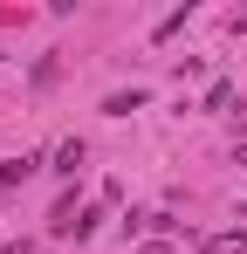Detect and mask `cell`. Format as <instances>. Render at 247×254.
I'll return each mask as SVG.
<instances>
[{
	"instance_id": "1",
	"label": "cell",
	"mask_w": 247,
	"mask_h": 254,
	"mask_svg": "<svg viewBox=\"0 0 247 254\" xmlns=\"http://www.w3.org/2000/svg\"><path fill=\"white\" fill-rule=\"evenodd\" d=\"M35 165H41V158H7V165H0V192H14V186H21Z\"/></svg>"
},
{
	"instance_id": "2",
	"label": "cell",
	"mask_w": 247,
	"mask_h": 254,
	"mask_svg": "<svg viewBox=\"0 0 247 254\" xmlns=\"http://www.w3.org/2000/svg\"><path fill=\"white\" fill-rule=\"evenodd\" d=\"M137 103H144V89H130V96H110V103H103V110H110V117H130V110H137Z\"/></svg>"
},
{
	"instance_id": "3",
	"label": "cell",
	"mask_w": 247,
	"mask_h": 254,
	"mask_svg": "<svg viewBox=\"0 0 247 254\" xmlns=\"http://www.w3.org/2000/svg\"><path fill=\"white\" fill-rule=\"evenodd\" d=\"M76 165H82V144H76V137H69V144L55 151V172H76Z\"/></svg>"
}]
</instances>
